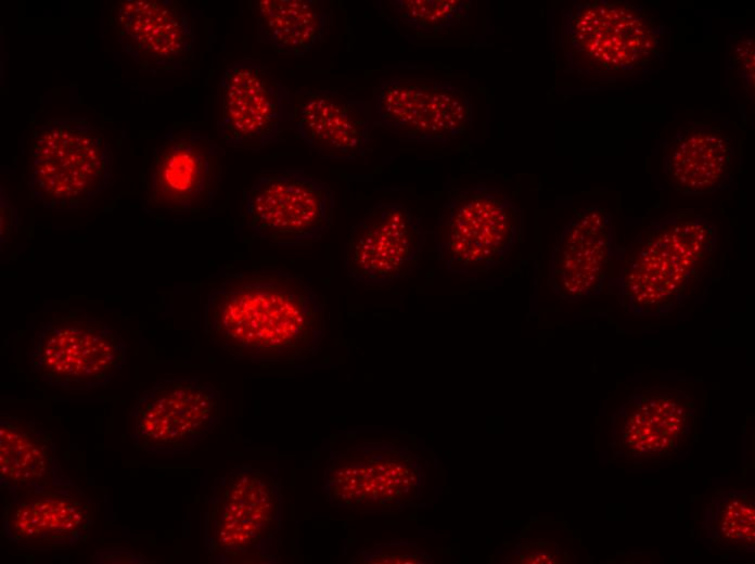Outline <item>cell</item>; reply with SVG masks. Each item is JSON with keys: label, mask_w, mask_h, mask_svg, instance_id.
I'll return each instance as SVG.
<instances>
[{"label": "cell", "mask_w": 755, "mask_h": 564, "mask_svg": "<svg viewBox=\"0 0 755 564\" xmlns=\"http://www.w3.org/2000/svg\"><path fill=\"white\" fill-rule=\"evenodd\" d=\"M665 26L641 4L575 2L562 13L567 69L600 84L638 82L664 62Z\"/></svg>", "instance_id": "obj_3"}, {"label": "cell", "mask_w": 755, "mask_h": 564, "mask_svg": "<svg viewBox=\"0 0 755 564\" xmlns=\"http://www.w3.org/2000/svg\"><path fill=\"white\" fill-rule=\"evenodd\" d=\"M733 156L732 142L720 130L707 126L681 127L665 144L664 175L682 195L714 194L731 183Z\"/></svg>", "instance_id": "obj_19"}, {"label": "cell", "mask_w": 755, "mask_h": 564, "mask_svg": "<svg viewBox=\"0 0 755 564\" xmlns=\"http://www.w3.org/2000/svg\"><path fill=\"white\" fill-rule=\"evenodd\" d=\"M717 244V226L693 210L651 221L624 253L623 307L643 317L674 310L692 297L712 270Z\"/></svg>", "instance_id": "obj_2"}, {"label": "cell", "mask_w": 755, "mask_h": 564, "mask_svg": "<svg viewBox=\"0 0 755 564\" xmlns=\"http://www.w3.org/2000/svg\"><path fill=\"white\" fill-rule=\"evenodd\" d=\"M371 108L335 90L294 94L293 125L309 151L323 159L355 161L369 150Z\"/></svg>", "instance_id": "obj_18"}, {"label": "cell", "mask_w": 755, "mask_h": 564, "mask_svg": "<svg viewBox=\"0 0 755 564\" xmlns=\"http://www.w3.org/2000/svg\"><path fill=\"white\" fill-rule=\"evenodd\" d=\"M203 329L235 359L297 363L318 352L324 310L313 286L299 275H240L207 296Z\"/></svg>", "instance_id": "obj_1"}, {"label": "cell", "mask_w": 755, "mask_h": 564, "mask_svg": "<svg viewBox=\"0 0 755 564\" xmlns=\"http://www.w3.org/2000/svg\"><path fill=\"white\" fill-rule=\"evenodd\" d=\"M690 414V405L677 395H642L626 412L620 447L635 457L669 453L687 437Z\"/></svg>", "instance_id": "obj_21"}, {"label": "cell", "mask_w": 755, "mask_h": 564, "mask_svg": "<svg viewBox=\"0 0 755 564\" xmlns=\"http://www.w3.org/2000/svg\"><path fill=\"white\" fill-rule=\"evenodd\" d=\"M59 467L56 444L41 422L0 416V488L76 487Z\"/></svg>", "instance_id": "obj_20"}, {"label": "cell", "mask_w": 755, "mask_h": 564, "mask_svg": "<svg viewBox=\"0 0 755 564\" xmlns=\"http://www.w3.org/2000/svg\"><path fill=\"white\" fill-rule=\"evenodd\" d=\"M371 112L401 141L414 143H450L466 134L473 123L471 95L449 81H381Z\"/></svg>", "instance_id": "obj_12"}, {"label": "cell", "mask_w": 755, "mask_h": 564, "mask_svg": "<svg viewBox=\"0 0 755 564\" xmlns=\"http://www.w3.org/2000/svg\"><path fill=\"white\" fill-rule=\"evenodd\" d=\"M219 87L217 129L227 144L260 150L293 125L294 98L269 67L243 59L225 70Z\"/></svg>", "instance_id": "obj_10"}, {"label": "cell", "mask_w": 755, "mask_h": 564, "mask_svg": "<svg viewBox=\"0 0 755 564\" xmlns=\"http://www.w3.org/2000/svg\"><path fill=\"white\" fill-rule=\"evenodd\" d=\"M393 3L402 21L426 34H442L469 15V4L463 0H395Z\"/></svg>", "instance_id": "obj_23"}, {"label": "cell", "mask_w": 755, "mask_h": 564, "mask_svg": "<svg viewBox=\"0 0 755 564\" xmlns=\"http://www.w3.org/2000/svg\"><path fill=\"white\" fill-rule=\"evenodd\" d=\"M28 188L53 210L90 203L114 181L110 148L86 117H51L33 130Z\"/></svg>", "instance_id": "obj_4"}, {"label": "cell", "mask_w": 755, "mask_h": 564, "mask_svg": "<svg viewBox=\"0 0 755 564\" xmlns=\"http://www.w3.org/2000/svg\"><path fill=\"white\" fill-rule=\"evenodd\" d=\"M1 245L10 239L16 229L18 219L14 207L1 194Z\"/></svg>", "instance_id": "obj_27"}, {"label": "cell", "mask_w": 755, "mask_h": 564, "mask_svg": "<svg viewBox=\"0 0 755 564\" xmlns=\"http://www.w3.org/2000/svg\"><path fill=\"white\" fill-rule=\"evenodd\" d=\"M728 68L742 81L745 92H754V39L747 37L728 47Z\"/></svg>", "instance_id": "obj_25"}, {"label": "cell", "mask_w": 755, "mask_h": 564, "mask_svg": "<svg viewBox=\"0 0 755 564\" xmlns=\"http://www.w3.org/2000/svg\"><path fill=\"white\" fill-rule=\"evenodd\" d=\"M424 243L421 218L402 202L375 203L350 227L344 268L354 283L385 284L411 277Z\"/></svg>", "instance_id": "obj_11"}, {"label": "cell", "mask_w": 755, "mask_h": 564, "mask_svg": "<svg viewBox=\"0 0 755 564\" xmlns=\"http://www.w3.org/2000/svg\"><path fill=\"white\" fill-rule=\"evenodd\" d=\"M521 223V208L495 185L450 189L434 238L439 267L464 279L488 272L516 242Z\"/></svg>", "instance_id": "obj_5"}, {"label": "cell", "mask_w": 755, "mask_h": 564, "mask_svg": "<svg viewBox=\"0 0 755 564\" xmlns=\"http://www.w3.org/2000/svg\"><path fill=\"white\" fill-rule=\"evenodd\" d=\"M222 150L207 133L170 131L155 148L150 169L152 201L171 210L208 206L220 181Z\"/></svg>", "instance_id": "obj_14"}, {"label": "cell", "mask_w": 755, "mask_h": 564, "mask_svg": "<svg viewBox=\"0 0 755 564\" xmlns=\"http://www.w3.org/2000/svg\"><path fill=\"white\" fill-rule=\"evenodd\" d=\"M242 207L252 234L272 246L294 247L331 228L337 202L322 180L303 169H282L263 171L245 189Z\"/></svg>", "instance_id": "obj_8"}, {"label": "cell", "mask_w": 755, "mask_h": 564, "mask_svg": "<svg viewBox=\"0 0 755 564\" xmlns=\"http://www.w3.org/2000/svg\"><path fill=\"white\" fill-rule=\"evenodd\" d=\"M325 28L327 11L320 1L261 0L257 4L258 41L280 54H305L323 39Z\"/></svg>", "instance_id": "obj_22"}, {"label": "cell", "mask_w": 755, "mask_h": 564, "mask_svg": "<svg viewBox=\"0 0 755 564\" xmlns=\"http://www.w3.org/2000/svg\"><path fill=\"white\" fill-rule=\"evenodd\" d=\"M754 503L744 496H734L719 508L717 534L726 547L743 548L754 542Z\"/></svg>", "instance_id": "obj_24"}, {"label": "cell", "mask_w": 755, "mask_h": 564, "mask_svg": "<svg viewBox=\"0 0 755 564\" xmlns=\"http://www.w3.org/2000/svg\"><path fill=\"white\" fill-rule=\"evenodd\" d=\"M220 396L193 376L157 380L129 414V437L138 451L157 457L190 452L219 421Z\"/></svg>", "instance_id": "obj_9"}, {"label": "cell", "mask_w": 755, "mask_h": 564, "mask_svg": "<svg viewBox=\"0 0 755 564\" xmlns=\"http://www.w3.org/2000/svg\"><path fill=\"white\" fill-rule=\"evenodd\" d=\"M2 530L13 543L73 546L93 525L89 498L76 487H23L4 491Z\"/></svg>", "instance_id": "obj_16"}, {"label": "cell", "mask_w": 755, "mask_h": 564, "mask_svg": "<svg viewBox=\"0 0 755 564\" xmlns=\"http://www.w3.org/2000/svg\"><path fill=\"white\" fill-rule=\"evenodd\" d=\"M92 563L94 564H151L154 561H150L141 552H135L132 550H121L112 549L97 551L92 556Z\"/></svg>", "instance_id": "obj_26"}, {"label": "cell", "mask_w": 755, "mask_h": 564, "mask_svg": "<svg viewBox=\"0 0 755 564\" xmlns=\"http://www.w3.org/2000/svg\"><path fill=\"white\" fill-rule=\"evenodd\" d=\"M419 474L397 450L376 449L332 457L323 490L331 505L393 511L414 499Z\"/></svg>", "instance_id": "obj_13"}, {"label": "cell", "mask_w": 755, "mask_h": 564, "mask_svg": "<svg viewBox=\"0 0 755 564\" xmlns=\"http://www.w3.org/2000/svg\"><path fill=\"white\" fill-rule=\"evenodd\" d=\"M613 246L612 215L594 205L577 210L563 226L551 252L550 287L563 299L600 295Z\"/></svg>", "instance_id": "obj_17"}, {"label": "cell", "mask_w": 755, "mask_h": 564, "mask_svg": "<svg viewBox=\"0 0 755 564\" xmlns=\"http://www.w3.org/2000/svg\"><path fill=\"white\" fill-rule=\"evenodd\" d=\"M111 26L120 49L144 72L181 68L192 55L194 33L188 13L172 1H118Z\"/></svg>", "instance_id": "obj_15"}, {"label": "cell", "mask_w": 755, "mask_h": 564, "mask_svg": "<svg viewBox=\"0 0 755 564\" xmlns=\"http://www.w3.org/2000/svg\"><path fill=\"white\" fill-rule=\"evenodd\" d=\"M28 359L33 374L50 387L89 392L120 374L127 344L100 318L60 316L42 323Z\"/></svg>", "instance_id": "obj_7"}, {"label": "cell", "mask_w": 755, "mask_h": 564, "mask_svg": "<svg viewBox=\"0 0 755 564\" xmlns=\"http://www.w3.org/2000/svg\"><path fill=\"white\" fill-rule=\"evenodd\" d=\"M279 483L260 469L242 465L217 477L206 500L205 547L219 562L274 559L281 527Z\"/></svg>", "instance_id": "obj_6"}]
</instances>
